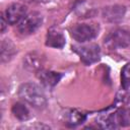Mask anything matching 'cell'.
<instances>
[{
    "mask_svg": "<svg viewBox=\"0 0 130 130\" xmlns=\"http://www.w3.org/2000/svg\"><path fill=\"white\" fill-rule=\"evenodd\" d=\"M12 113L14 117L20 121H25L29 118V111L21 103H16L12 106Z\"/></svg>",
    "mask_w": 130,
    "mask_h": 130,
    "instance_id": "4fadbf2b",
    "label": "cell"
},
{
    "mask_svg": "<svg viewBox=\"0 0 130 130\" xmlns=\"http://www.w3.org/2000/svg\"><path fill=\"white\" fill-rule=\"evenodd\" d=\"M85 115L76 111V110H71L68 114H67V118H66V124L68 126H71V127H74V126H77L79 124H81L82 122H84L85 120Z\"/></svg>",
    "mask_w": 130,
    "mask_h": 130,
    "instance_id": "7c38bea8",
    "label": "cell"
},
{
    "mask_svg": "<svg viewBox=\"0 0 130 130\" xmlns=\"http://www.w3.org/2000/svg\"><path fill=\"white\" fill-rule=\"evenodd\" d=\"M15 53L16 49L13 43L8 39L3 40L1 43V61L3 63L10 61L15 55Z\"/></svg>",
    "mask_w": 130,
    "mask_h": 130,
    "instance_id": "8fae6325",
    "label": "cell"
},
{
    "mask_svg": "<svg viewBox=\"0 0 130 130\" xmlns=\"http://www.w3.org/2000/svg\"><path fill=\"white\" fill-rule=\"evenodd\" d=\"M96 35V28L93 25L87 23H79L71 28V36L78 43H85L90 41L94 39Z\"/></svg>",
    "mask_w": 130,
    "mask_h": 130,
    "instance_id": "8992f818",
    "label": "cell"
},
{
    "mask_svg": "<svg viewBox=\"0 0 130 130\" xmlns=\"http://www.w3.org/2000/svg\"><path fill=\"white\" fill-rule=\"evenodd\" d=\"M6 24H8V22H7V20H6L5 16H4V14H2L1 15V31L2 32L4 31V29L6 27Z\"/></svg>",
    "mask_w": 130,
    "mask_h": 130,
    "instance_id": "9a60e30c",
    "label": "cell"
},
{
    "mask_svg": "<svg viewBox=\"0 0 130 130\" xmlns=\"http://www.w3.org/2000/svg\"><path fill=\"white\" fill-rule=\"evenodd\" d=\"M18 95L21 100L34 108L44 109L47 106V98L43 89L34 82H26L21 84L18 89Z\"/></svg>",
    "mask_w": 130,
    "mask_h": 130,
    "instance_id": "6da1fadb",
    "label": "cell"
},
{
    "mask_svg": "<svg viewBox=\"0 0 130 130\" xmlns=\"http://www.w3.org/2000/svg\"><path fill=\"white\" fill-rule=\"evenodd\" d=\"M46 45L52 48H57L61 49L65 45V37L63 36L62 32L52 28L48 30L47 34V39H46Z\"/></svg>",
    "mask_w": 130,
    "mask_h": 130,
    "instance_id": "30bf717a",
    "label": "cell"
},
{
    "mask_svg": "<svg viewBox=\"0 0 130 130\" xmlns=\"http://www.w3.org/2000/svg\"><path fill=\"white\" fill-rule=\"evenodd\" d=\"M125 12H126V9L122 5L107 6L103 9V17L109 22L117 23L123 19Z\"/></svg>",
    "mask_w": 130,
    "mask_h": 130,
    "instance_id": "ba28073f",
    "label": "cell"
},
{
    "mask_svg": "<svg viewBox=\"0 0 130 130\" xmlns=\"http://www.w3.org/2000/svg\"><path fill=\"white\" fill-rule=\"evenodd\" d=\"M102 128H118L130 126V109H119L115 113L108 115L99 122Z\"/></svg>",
    "mask_w": 130,
    "mask_h": 130,
    "instance_id": "7a4b0ae2",
    "label": "cell"
},
{
    "mask_svg": "<svg viewBox=\"0 0 130 130\" xmlns=\"http://www.w3.org/2000/svg\"><path fill=\"white\" fill-rule=\"evenodd\" d=\"M72 49L78 54L80 60L85 65L95 63L101 58V50L95 44H90L86 46H73Z\"/></svg>",
    "mask_w": 130,
    "mask_h": 130,
    "instance_id": "5b68a950",
    "label": "cell"
},
{
    "mask_svg": "<svg viewBox=\"0 0 130 130\" xmlns=\"http://www.w3.org/2000/svg\"><path fill=\"white\" fill-rule=\"evenodd\" d=\"M43 22V16L39 12H30L19 21L17 30L21 36H28L34 34Z\"/></svg>",
    "mask_w": 130,
    "mask_h": 130,
    "instance_id": "277c9868",
    "label": "cell"
},
{
    "mask_svg": "<svg viewBox=\"0 0 130 130\" xmlns=\"http://www.w3.org/2000/svg\"><path fill=\"white\" fill-rule=\"evenodd\" d=\"M121 84L124 89L130 87V63L126 64L121 71Z\"/></svg>",
    "mask_w": 130,
    "mask_h": 130,
    "instance_id": "5bb4252c",
    "label": "cell"
},
{
    "mask_svg": "<svg viewBox=\"0 0 130 130\" xmlns=\"http://www.w3.org/2000/svg\"><path fill=\"white\" fill-rule=\"evenodd\" d=\"M26 1H28V2H42L43 0H26Z\"/></svg>",
    "mask_w": 130,
    "mask_h": 130,
    "instance_id": "2e32d148",
    "label": "cell"
},
{
    "mask_svg": "<svg viewBox=\"0 0 130 130\" xmlns=\"http://www.w3.org/2000/svg\"><path fill=\"white\" fill-rule=\"evenodd\" d=\"M26 14V7L20 3H13L9 5L4 13V16L9 24L19 22Z\"/></svg>",
    "mask_w": 130,
    "mask_h": 130,
    "instance_id": "52a82bcc",
    "label": "cell"
},
{
    "mask_svg": "<svg viewBox=\"0 0 130 130\" xmlns=\"http://www.w3.org/2000/svg\"><path fill=\"white\" fill-rule=\"evenodd\" d=\"M38 77L45 86L53 87L60 81V79L62 78V74L50 70H41L38 73Z\"/></svg>",
    "mask_w": 130,
    "mask_h": 130,
    "instance_id": "9c48e42d",
    "label": "cell"
},
{
    "mask_svg": "<svg viewBox=\"0 0 130 130\" xmlns=\"http://www.w3.org/2000/svg\"><path fill=\"white\" fill-rule=\"evenodd\" d=\"M104 43L111 50L127 48L130 46V31L121 28L112 30L107 35Z\"/></svg>",
    "mask_w": 130,
    "mask_h": 130,
    "instance_id": "3957f363",
    "label": "cell"
}]
</instances>
